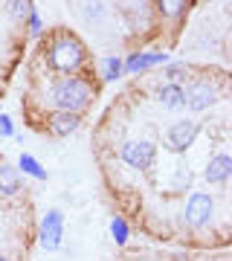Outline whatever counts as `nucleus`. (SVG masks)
Listing matches in <instances>:
<instances>
[{
    "mask_svg": "<svg viewBox=\"0 0 232 261\" xmlns=\"http://www.w3.org/2000/svg\"><path fill=\"white\" fill-rule=\"evenodd\" d=\"M111 235H113V241L116 244H125L128 241V224H125L122 218H113L111 221Z\"/></svg>",
    "mask_w": 232,
    "mask_h": 261,
    "instance_id": "nucleus-17",
    "label": "nucleus"
},
{
    "mask_svg": "<svg viewBox=\"0 0 232 261\" xmlns=\"http://www.w3.org/2000/svg\"><path fill=\"white\" fill-rule=\"evenodd\" d=\"M157 102L163 105V108H180V105H183V87H180V84H166V87H160Z\"/></svg>",
    "mask_w": 232,
    "mask_h": 261,
    "instance_id": "nucleus-12",
    "label": "nucleus"
},
{
    "mask_svg": "<svg viewBox=\"0 0 232 261\" xmlns=\"http://www.w3.org/2000/svg\"><path fill=\"white\" fill-rule=\"evenodd\" d=\"M6 12H9L12 20L23 23V20H29V15H32V0H6Z\"/></svg>",
    "mask_w": 232,
    "mask_h": 261,
    "instance_id": "nucleus-13",
    "label": "nucleus"
},
{
    "mask_svg": "<svg viewBox=\"0 0 232 261\" xmlns=\"http://www.w3.org/2000/svg\"><path fill=\"white\" fill-rule=\"evenodd\" d=\"M212 197L203 195V192H195V195L189 197V203H186V221L189 226H203L209 218H212Z\"/></svg>",
    "mask_w": 232,
    "mask_h": 261,
    "instance_id": "nucleus-7",
    "label": "nucleus"
},
{
    "mask_svg": "<svg viewBox=\"0 0 232 261\" xmlns=\"http://www.w3.org/2000/svg\"><path fill=\"white\" fill-rule=\"evenodd\" d=\"M87 49L75 35H58L49 47V64L56 67L58 73H73L84 64Z\"/></svg>",
    "mask_w": 232,
    "mask_h": 261,
    "instance_id": "nucleus-2",
    "label": "nucleus"
},
{
    "mask_svg": "<svg viewBox=\"0 0 232 261\" xmlns=\"http://www.w3.org/2000/svg\"><path fill=\"white\" fill-rule=\"evenodd\" d=\"M232 174V157L229 154H215L209 163H206V171H203V177L209 180V183H226V177Z\"/></svg>",
    "mask_w": 232,
    "mask_h": 261,
    "instance_id": "nucleus-9",
    "label": "nucleus"
},
{
    "mask_svg": "<svg viewBox=\"0 0 232 261\" xmlns=\"http://www.w3.org/2000/svg\"><path fill=\"white\" fill-rule=\"evenodd\" d=\"M197 134H200V122H195V119H177L174 125L166 130V145H168V151H174V154L186 151L189 145H195Z\"/></svg>",
    "mask_w": 232,
    "mask_h": 261,
    "instance_id": "nucleus-3",
    "label": "nucleus"
},
{
    "mask_svg": "<svg viewBox=\"0 0 232 261\" xmlns=\"http://www.w3.org/2000/svg\"><path fill=\"white\" fill-rule=\"evenodd\" d=\"M61 235H64V215L58 209H49L44 215V221H41V247L44 250H58Z\"/></svg>",
    "mask_w": 232,
    "mask_h": 261,
    "instance_id": "nucleus-6",
    "label": "nucleus"
},
{
    "mask_svg": "<svg viewBox=\"0 0 232 261\" xmlns=\"http://www.w3.org/2000/svg\"><path fill=\"white\" fill-rule=\"evenodd\" d=\"M0 261H6V258H3V255H0Z\"/></svg>",
    "mask_w": 232,
    "mask_h": 261,
    "instance_id": "nucleus-21",
    "label": "nucleus"
},
{
    "mask_svg": "<svg viewBox=\"0 0 232 261\" xmlns=\"http://www.w3.org/2000/svg\"><path fill=\"white\" fill-rule=\"evenodd\" d=\"M183 6H186V0H160V12L166 18H177L183 12Z\"/></svg>",
    "mask_w": 232,
    "mask_h": 261,
    "instance_id": "nucleus-16",
    "label": "nucleus"
},
{
    "mask_svg": "<svg viewBox=\"0 0 232 261\" xmlns=\"http://www.w3.org/2000/svg\"><path fill=\"white\" fill-rule=\"evenodd\" d=\"M29 32H32V35H41V32H44V23H41V18H38V12L32 9V15H29Z\"/></svg>",
    "mask_w": 232,
    "mask_h": 261,
    "instance_id": "nucleus-19",
    "label": "nucleus"
},
{
    "mask_svg": "<svg viewBox=\"0 0 232 261\" xmlns=\"http://www.w3.org/2000/svg\"><path fill=\"white\" fill-rule=\"evenodd\" d=\"M154 157H157V148L148 140H131L122 145V160L131 168H151L154 166Z\"/></svg>",
    "mask_w": 232,
    "mask_h": 261,
    "instance_id": "nucleus-4",
    "label": "nucleus"
},
{
    "mask_svg": "<svg viewBox=\"0 0 232 261\" xmlns=\"http://www.w3.org/2000/svg\"><path fill=\"white\" fill-rule=\"evenodd\" d=\"M218 102V87L209 82H192L183 90V105L192 111H206Z\"/></svg>",
    "mask_w": 232,
    "mask_h": 261,
    "instance_id": "nucleus-5",
    "label": "nucleus"
},
{
    "mask_svg": "<svg viewBox=\"0 0 232 261\" xmlns=\"http://www.w3.org/2000/svg\"><path fill=\"white\" fill-rule=\"evenodd\" d=\"M122 73H125V61H122L119 56H111V58L102 61V79L105 82H116Z\"/></svg>",
    "mask_w": 232,
    "mask_h": 261,
    "instance_id": "nucleus-14",
    "label": "nucleus"
},
{
    "mask_svg": "<svg viewBox=\"0 0 232 261\" xmlns=\"http://www.w3.org/2000/svg\"><path fill=\"white\" fill-rule=\"evenodd\" d=\"M0 192L3 195H18L20 192V174L9 163H0Z\"/></svg>",
    "mask_w": 232,
    "mask_h": 261,
    "instance_id": "nucleus-11",
    "label": "nucleus"
},
{
    "mask_svg": "<svg viewBox=\"0 0 232 261\" xmlns=\"http://www.w3.org/2000/svg\"><path fill=\"white\" fill-rule=\"evenodd\" d=\"M79 113H67V111H56L53 116H49V122H46V128H49V134L53 137H70V134H75L79 130Z\"/></svg>",
    "mask_w": 232,
    "mask_h": 261,
    "instance_id": "nucleus-8",
    "label": "nucleus"
},
{
    "mask_svg": "<svg viewBox=\"0 0 232 261\" xmlns=\"http://www.w3.org/2000/svg\"><path fill=\"white\" fill-rule=\"evenodd\" d=\"M93 99V87L79 75H64L61 82H56L53 87V105L58 111L67 113H82Z\"/></svg>",
    "mask_w": 232,
    "mask_h": 261,
    "instance_id": "nucleus-1",
    "label": "nucleus"
},
{
    "mask_svg": "<svg viewBox=\"0 0 232 261\" xmlns=\"http://www.w3.org/2000/svg\"><path fill=\"white\" fill-rule=\"evenodd\" d=\"M183 73H186L183 64H174V67H171V70H168V79H171V84L180 82V79H183Z\"/></svg>",
    "mask_w": 232,
    "mask_h": 261,
    "instance_id": "nucleus-20",
    "label": "nucleus"
},
{
    "mask_svg": "<svg viewBox=\"0 0 232 261\" xmlns=\"http://www.w3.org/2000/svg\"><path fill=\"white\" fill-rule=\"evenodd\" d=\"M18 166L23 168V174H29V177H35V180H46V171L41 168V163H38V160L32 157V154H20Z\"/></svg>",
    "mask_w": 232,
    "mask_h": 261,
    "instance_id": "nucleus-15",
    "label": "nucleus"
},
{
    "mask_svg": "<svg viewBox=\"0 0 232 261\" xmlns=\"http://www.w3.org/2000/svg\"><path fill=\"white\" fill-rule=\"evenodd\" d=\"M12 134H15V122L6 113H0V137H12Z\"/></svg>",
    "mask_w": 232,
    "mask_h": 261,
    "instance_id": "nucleus-18",
    "label": "nucleus"
},
{
    "mask_svg": "<svg viewBox=\"0 0 232 261\" xmlns=\"http://www.w3.org/2000/svg\"><path fill=\"white\" fill-rule=\"evenodd\" d=\"M166 61H168L166 53H137V56H131L128 61H125V70H128V73H142V70L166 64Z\"/></svg>",
    "mask_w": 232,
    "mask_h": 261,
    "instance_id": "nucleus-10",
    "label": "nucleus"
}]
</instances>
